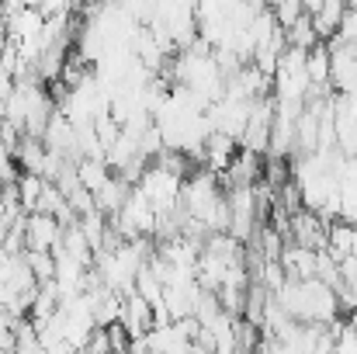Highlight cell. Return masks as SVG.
Listing matches in <instances>:
<instances>
[{
  "label": "cell",
  "mask_w": 357,
  "mask_h": 354,
  "mask_svg": "<svg viewBox=\"0 0 357 354\" xmlns=\"http://www.w3.org/2000/svg\"><path fill=\"white\" fill-rule=\"evenodd\" d=\"M24 257H28V267H31V274H35L38 285H42V281H52V274H56V257H52V250H24Z\"/></svg>",
  "instance_id": "cell-16"
},
{
  "label": "cell",
  "mask_w": 357,
  "mask_h": 354,
  "mask_svg": "<svg viewBox=\"0 0 357 354\" xmlns=\"http://www.w3.org/2000/svg\"><path fill=\"white\" fill-rule=\"evenodd\" d=\"M340 285H357V250L347 253V257H340Z\"/></svg>",
  "instance_id": "cell-21"
},
{
  "label": "cell",
  "mask_w": 357,
  "mask_h": 354,
  "mask_svg": "<svg viewBox=\"0 0 357 354\" xmlns=\"http://www.w3.org/2000/svg\"><path fill=\"white\" fill-rule=\"evenodd\" d=\"M233 334H236V351H253V348L260 344V327H257V323H250L246 316H236Z\"/></svg>",
  "instance_id": "cell-17"
},
{
  "label": "cell",
  "mask_w": 357,
  "mask_h": 354,
  "mask_svg": "<svg viewBox=\"0 0 357 354\" xmlns=\"http://www.w3.org/2000/svg\"><path fill=\"white\" fill-rule=\"evenodd\" d=\"M326 233H330V223H326L319 212H312V209H295V212L288 216V233H284V239H295V243H302V246L323 250V246H326Z\"/></svg>",
  "instance_id": "cell-4"
},
{
  "label": "cell",
  "mask_w": 357,
  "mask_h": 354,
  "mask_svg": "<svg viewBox=\"0 0 357 354\" xmlns=\"http://www.w3.org/2000/svg\"><path fill=\"white\" fill-rule=\"evenodd\" d=\"M112 174H115V170L108 167L105 156H80V160H77V177H80V184H84L91 195H94Z\"/></svg>",
  "instance_id": "cell-12"
},
{
  "label": "cell",
  "mask_w": 357,
  "mask_h": 354,
  "mask_svg": "<svg viewBox=\"0 0 357 354\" xmlns=\"http://www.w3.org/2000/svg\"><path fill=\"white\" fill-rule=\"evenodd\" d=\"M347 94H351V98H354V101H357V84H354V87H351V91H347Z\"/></svg>",
  "instance_id": "cell-23"
},
{
  "label": "cell",
  "mask_w": 357,
  "mask_h": 354,
  "mask_svg": "<svg viewBox=\"0 0 357 354\" xmlns=\"http://www.w3.org/2000/svg\"><path fill=\"white\" fill-rule=\"evenodd\" d=\"M347 323H351V327H354V330H357V306H354V309H351V320H347Z\"/></svg>",
  "instance_id": "cell-22"
},
{
  "label": "cell",
  "mask_w": 357,
  "mask_h": 354,
  "mask_svg": "<svg viewBox=\"0 0 357 354\" xmlns=\"http://www.w3.org/2000/svg\"><path fill=\"white\" fill-rule=\"evenodd\" d=\"M119 323L128 330V337H139V334H146L156 320H153V306L135 292V288H128L125 295H121V316Z\"/></svg>",
  "instance_id": "cell-7"
},
{
  "label": "cell",
  "mask_w": 357,
  "mask_h": 354,
  "mask_svg": "<svg viewBox=\"0 0 357 354\" xmlns=\"http://www.w3.org/2000/svg\"><path fill=\"white\" fill-rule=\"evenodd\" d=\"M239 149V139L236 135H226V132H208L205 135V142H202V163L208 167V170H215V174H222L226 167H229V160L236 156Z\"/></svg>",
  "instance_id": "cell-8"
},
{
  "label": "cell",
  "mask_w": 357,
  "mask_h": 354,
  "mask_svg": "<svg viewBox=\"0 0 357 354\" xmlns=\"http://www.w3.org/2000/svg\"><path fill=\"white\" fill-rule=\"evenodd\" d=\"M181 174H174V170H167L163 163H156V160H149L146 163V170L139 174V181H135V188L149 198V205H153V212H174L177 205H181Z\"/></svg>",
  "instance_id": "cell-2"
},
{
  "label": "cell",
  "mask_w": 357,
  "mask_h": 354,
  "mask_svg": "<svg viewBox=\"0 0 357 354\" xmlns=\"http://www.w3.org/2000/svg\"><path fill=\"white\" fill-rule=\"evenodd\" d=\"M333 135L344 156L357 153V101L351 94H333Z\"/></svg>",
  "instance_id": "cell-5"
},
{
  "label": "cell",
  "mask_w": 357,
  "mask_h": 354,
  "mask_svg": "<svg viewBox=\"0 0 357 354\" xmlns=\"http://www.w3.org/2000/svg\"><path fill=\"white\" fill-rule=\"evenodd\" d=\"M278 299V306L298 320V323H330L340 316V299L337 288L326 285L323 278H284V285L278 292H271Z\"/></svg>",
  "instance_id": "cell-1"
},
{
  "label": "cell",
  "mask_w": 357,
  "mask_h": 354,
  "mask_svg": "<svg viewBox=\"0 0 357 354\" xmlns=\"http://www.w3.org/2000/svg\"><path fill=\"white\" fill-rule=\"evenodd\" d=\"M316 253L319 250H312V246H302L295 239H284L278 260H281V267H284L288 278H312L316 274Z\"/></svg>",
  "instance_id": "cell-9"
},
{
  "label": "cell",
  "mask_w": 357,
  "mask_h": 354,
  "mask_svg": "<svg viewBox=\"0 0 357 354\" xmlns=\"http://www.w3.org/2000/svg\"><path fill=\"white\" fill-rule=\"evenodd\" d=\"M42 184H45V177H42V174H28V170H21V174L14 177V188H17V202H21V209H24V212H35V209H38V195H42Z\"/></svg>",
  "instance_id": "cell-15"
},
{
  "label": "cell",
  "mask_w": 357,
  "mask_h": 354,
  "mask_svg": "<svg viewBox=\"0 0 357 354\" xmlns=\"http://www.w3.org/2000/svg\"><path fill=\"white\" fill-rule=\"evenodd\" d=\"M163 149V135H160V128H156V121H149L142 132H139V153L146 156V160H153L156 153Z\"/></svg>",
  "instance_id": "cell-18"
},
{
  "label": "cell",
  "mask_w": 357,
  "mask_h": 354,
  "mask_svg": "<svg viewBox=\"0 0 357 354\" xmlns=\"http://www.w3.org/2000/svg\"><path fill=\"white\" fill-rule=\"evenodd\" d=\"M128 191H132V184H128L125 177H119V174H112V177L94 191V209H101L105 216H115L121 205H125Z\"/></svg>",
  "instance_id": "cell-11"
},
{
  "label": "cell",
  "mask_w": 357,
  "mask_h": 354,
  "mask_svg": "<svg viewBox=\"0 0 357 354\" xmlns=\"http://www.w3.org/2000/svg\"><path fill=\"white\" fill-rule=\"evenodd\" d=\"M84 351H91V354L112 351V337H108V327H94V330H91V337H87V344H84Z\"/></svg>",
  "instance_id": "cell-20"
},
{
  "label": "cell",
  "mask_w": 357,
  "mask_h": 354,
  "mask_svg": "<svg viewBox=\"0 0 357 354\" xmlns=\"http://www.w3.org/2000/svg\"><path fill=\"white\" fill-rule=\"evenodd\" d=\"M17 174H21V167H17V160H14V149L0 139V184L14 181Z\"/></svg>",
  "instance_id": "cell-19"
},
{
  "label": "cell",
  "mask_w": 357,
  "mask_h": 354,
  "mask_svg": "<svg viewBox=\"0 0 357 354\" xmlns=\"http://www.w3.org/2000/svg\"><path fill=\"white\" fill-rule=\"evenodd\" d=\"M45 156H49L45 142H42L38 135L21 132V139H17V146H14V160H17V167L28 170V174H42V170H45Z\"/></svg>",
  "instance_id": "cell-10"
},
{
  "label": "cell",
  "mask_w": 357,
  "mask_h": 354,
  "mask_svg": "<svg viewBox=\"0 0 357 354\" xmlns=\"http://www.w3.org/2000/svg\"><path fill=\"white\" fill-rule=\"evenodd\" d=\"M284 38H288V45H295V49H312L316 42H323L319 31H316V24H312V14H309V10H302V14L284 28Z\"/></svg>",
  "instance_id": "cell-14"
},
{
  "label": "cell",
  "mask_w": 357,
  "mask_h": 354,
  "mask_svg": "<svg viewBox=\"0 0 357 354\" xmlns=\"http://www.w3.org/2000/svg\"><path fill=\"white\" fill-rule=\"evenodd\" d=\"M326 45H330V91L347 94V91L357 84V49H354V42H344V38L330 35Z\"/></svg>",
  "instance_id": "cell-3"
},
{
  "label": "cell",
  "mask_w": 357,
  "mask_h": 354,
  "mask_svg": "<svg viewBox=\"0 0 357 354\" xmlns=\"http://www.w3.org/2000/svg\"><path fill=\"white\" fill-rule=\"evenodd\" d=\"M63 239V223L49 212L24 216V250H56Z\"/></svg>",
  "instance_id": "cell-6"
},
{
  "label": "cell",
  "mask_w": 357,
  "mask_h": 354,
  "mask_svg": "<svg viewBox=\"0 0 357 354\" xmlns=\"http://www.w3.org/2000/svg\"><path fill=\"white\" fill-rule=\"evenodd\" d=\"M305 70L312 87H330V45L316 42L312 49H305Z\"/></svg>",
  "instance_id": "cell-13"
}]
</instances>
